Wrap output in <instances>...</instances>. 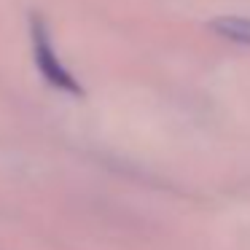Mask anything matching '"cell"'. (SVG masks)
Segmentation results:
<instances>
[{"label": "cell", "mask_w": 250, "mask_h": 250, "mask_svg": "<svg viewBox=\"0 0 250 250\" xmlns=\"http://www.w3.org/2000/svg\"><path fill=\"white\" fill-rule=\"evenodd\" d=\"M210 30L223 38L234 41V43H245L250 46V17H221L212 19Z\"/></svg>", "instance_id": "obj_2"}, {"label": "cell", "mask_w": 250, "mask_h": 250, "mask_svg": "<svg viewBox=\"0 0 250 250\" xmlns=\"http://www.w3.org/2000/svg\"><path fill=\"white\" fill-rule=\"evenodd\" d=\"M30 24H33V54H35V65H38L41 76H43L51 86L62 89V92L81 94V83H78L76 78H73V73L60 62L54 46H51V33H49V27H46V22L38 14H33Z\"/></svg>", "instance_id": "obj_1"}]
</instances>
